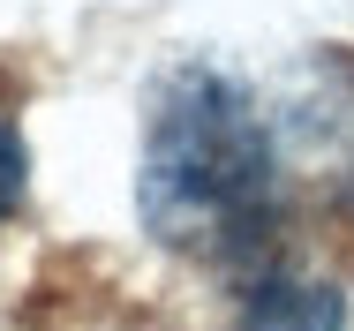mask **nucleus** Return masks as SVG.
Returning a JSON list of instances; mask_svg holds the SVG:
<instances>
[{"mask_svg":"<svg viewBox=\"0 0 354 331\" xmlns=\"http://www.w3.org/2000/svg\"><path fill=\"white\" fill-rule=\"evenodd\" d=\"M143 226L158 241H234L264 226L272 203V135L257 121L249 91L218 68H174L151 98L143 135Z\"/></svg>","mask_w":354,"mask_h":331,"instance_id":"f257e3e1","label":"nucleus"},{"mask_svg":"<svg viewBox=\"0 0 354 331\" xmlns=\"http://www.w3.org/2000/svg\"><path fill=\"white\" fill-rule=\"evenodd\" d=\"M241 331H347V301L339 286H317V278H272L249 294L241 309Z\"/></svg>","mask_w":354,"mask_h":331,"instance_id":"f03ea898","label":"nucleus"},{"mask_svg":"<svg viewBox=\"0 0 354 331\" xmlns=\"http://www.w3.org/2000/svg\"><path fill=\"white\" fill-rule=\"evenodd\" d=\"M23 173H30V166H23V135L0 121V211L23 203Z\"/></svg>","mask_w":354,"mask_h":331,"instance_id":"7ed1b4c3","label":"nucleus"}]
</instances>
